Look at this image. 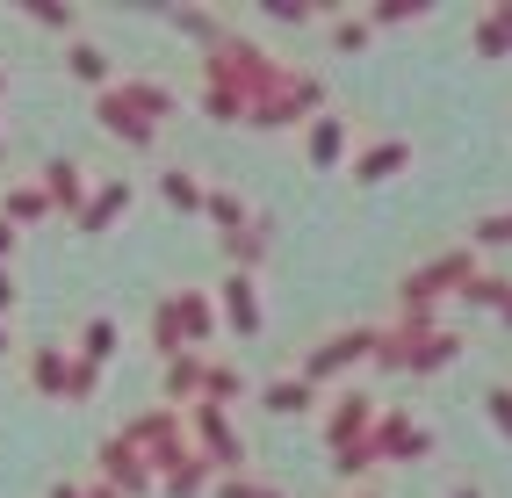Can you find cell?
I'll list each match as a JSON object with an SVG mask.
<instances>
[{
	"label": "cell",
	"mask_w": 512,
	"mask_h": 498,
	"mask_svg": "<svg viewBox=\"0 0 512 498\" xmlns=\"http://www.w3.org/2000/svg\"><path fill=\"white\" fill-rule=\"evenodd\" d=\"M296 73H303V65H282L267 44L238 37V29H231L224 44H210V51H202V87H231L238 102H246V123H253L267 102H282V94L296 87Z\"/></svg>",
	"instance_id": "1"
},
{
	"label": "cell",
	"mask_w": 512,
	"mask_h": 498,
	"mask_svg": "<svg viewBox=\"0 0 512 498\" xmlns=\"http://www.w3.org/2000/svg\"><path fill=\"white\" fill-rule=\"evenodd\" d=\"M476 275V253L469 246H448V253H433L426 268L412 275H397V325H412V332H440V296H462Z\"/></svg>",
	"instance_id": "2"
},
{
	"label": "cell",
	"mask_w": 512,
	"mask_h": 498,
	"mask_svg": "<svg viewBox=\"0 0 512 498\" xmlns=\"http://www.w3.org/2000/svg\"><path fill=\"white\" fill-rule=\"evenodd\" d=\"M375 332H383V325H339V332H325L318 347H303L296 369L311 376V383L347 376V369H361V361H375Z\"/></svg>",
	"instance_id": "3"
},
{
	"label": "cell",
	"mask_w": 512,
	"mask_h": 498,
	"mask_svg": "<svg viewBox=\"0 0 512 498\" xmlns=\"http://www.w3.org/2000/svg\"><path fill=\"white\" fill-rule=\"evenodd\" d=\"M188 441L210 455L224 477H246V434H238V419L224 405H188Z\"/></svg>",
	"instance_id": "4"
},
{
	"label": "cell",
	"mask_w": 512,
	"mask_h": 498,
	"mask_svg": "<svg viewBox=\"0 0 512 498\" xmlns=\"http://www.w3.org/2000/svg\"><path fill=\"white\" fill-rule=\"evenodd\" d=\"M368 441H375V455H383V462H426V455H433V426L412 419L404 405H383V419H375Z\"/></svg>",
	"instance_id": "5"
},
{
	"label": "cell",
	"mask_w": 512,
	"mask_h": 498,
	"mask_svg": "<svg viewBox=\"0 0 512 498\" xmlns=\"http://www.w3.org/2000/svg\"><path fill=\"white\" fill-rule=\"evenodd\" d=\"M375 419H383V405H375L368 390H354V383H347V390L332 397V412H325V448L339 455V448L368 441V434H375Z\"/></svg>",
	"instance_id": "6"
},
{
	"label": "cell",
	"mask_w": 512,
	"mask_h": 498,
	"mask_svg": "<svg viewBox=\"0 0 512 498\" xmlns=\"http://www.w3.org/2000/svg\"><path fill=\"white\" fill-rule=\"evenodd\" d=\"M217 311H224V325L238 332V340H260V332H267V311H260V282H253L246 268H224V282H217Z\"/></svg>",
	"instance_id": "7"
},
{
	"label": "cell",
	"mask_w": 512,
	"mask_h": 498,
	"mask_svg": "<svg viewBox=\"0 0 512 498\" xmlns=\"http://www.w3.org/2000/svg\"><path fill=\"white\" fill-rule=\"evenodd\" d=\"M94 477H109L116 491H130V498H145L159 477H152V462H145V448H130L123 434H109V441H101L94 448Z\"/></svg>",
	"instance_id": "8"
},
{
	"label": "cell",
	"mask_w": 512,
	"mask_h": 498,
	"mask_svg": "<svg viewBox=\"0 0 512 498\" xmlns=\"http://www.w3.org/2000/svg\"><path fill=\"white\" fill-rule=\"evenodd\" d=\"M94 123L109 130V138L138 145V152H152V145H159V123H152L145 109H130V102H123V87H101V94H94Z\"/></svg>",
	"instance_id": "9"
},
{
	"label": "cell",
	"mask_w": 512,
	"mask_h": 498,
	"mask_svg": "<svg viewBox=\"0 0 512 498\" xmlns=\"http://www.w3.org/2000/svg\"><path fill=\"white\" fill-rule=\"evenodd\" d=\"M123 441L145 448V462H152V455H166V448L188 441V412H174V405H145L138 419H123Z\"/></svg>",
	"instance_id": "10"
},
{
	"label": "cell",
	"mask_w": 512,
	"mask_h": 498,
	"mask_svg": "<svg viewBox=\"0 0 512 498\" xmlns=\"http://www.w3.org/2000/svg\"><path fill=\"white\" fill-rule=\"evenodd\" d=\"M202 390H210V354H181V361H166V369H159V397L174 412L202 405Z\"/></svg>",
	"instance_id": "11"
},
{
	"label": "cell",
	"mask_w": 512,
	"mask_h": 498,
	"mask_svg": "<svg viewBox=\"0 0 512 498\" xmlns=\"http://www.w3.org/2000/svg\"><path fill=\"white\" fill-rule=\"evenodd\" d=\"M347 138H354V116H339V109H325L311 130H303V159L318 166V174H332L339 159H347Z\"/></svg>",
	"instance_id": "12"
},
{
	"label": "cell",
	"mask_w": 512,
	"mask_h": 498,
	"mask_svg": "<svg viewBox=\"0 0 512 498\" xmlns=\"http://www.w3.org/2000/svg\"><path fill=\"white\" fill-rule=\"evenodd\" d=\"M260 405L275 412V419H296V412H311V405H318V383L303 376V369H282V376H267V383H260Z\"/></svg>",
	"instance_id": "13"
},
{
	"label": "cell",
	"mask_w": 512,
	"mask_h": 498,
	"mask_svg": "<svg viewBox=\"0 0 512 498\" xmlns=\"http://www.w3.org/2000/svg\"><path fill=\"white\" fill-rule=\"evenodd\" d=\"M152 354H159V369H166V361H181V354H195V347H188V325H181V296H174V289H166L159 304H152Z\"/></svg>",
	"instance_id": "14"
},
{
	"label": "cell",
	"mask_w": 512,
	"mask_h": 498,
	"mask_svg": "<svg viewBox=\"0 0 512 498\" xmlns=\"http://www.w3.org/2000/svg\"><path fill=\"white\" fill-rule=\"evenodd\" d=\"M44 195H51L58 210H73V217H80V210H87V195H94V188H87V166H80V159H65V152L44 159Z\"/></svg>",
	"instance_id": "15"
},
{
	"label": "cell",
	"mask_w": 512,
	"mask_h": 498,
	"mask_svg": "<svg viewBox=\"0 0 512 498\" xmlns=\"http://www.w3.org/2000/svg\"><path fill=\"white\" fill-rule=\"evenodd\" d=\"M130 203H138V188H130V181L116 174V181H101V188L87 195V210H80L73 224H80V231H87V239H94V231H109V224H116V217H123Z\"/></svg>",
	"instance_id": "16"
},
{
	"label": "cell",
	"mask_w": 512,
	"mask_h": 498,
	"mask_svg": "<svg viewBox=\"0 0 512 498\" xmlns=\"http://www.w3.org/2000/svg\"><path fill=\"white\" fill-rule=\"evenodd\" d=\"M404 159H412V145H404V138H375V145H361V152H354V181H361V188H375V181H390Z\"/></svg>",
	"instance_id": "17"
},
{
	"label": "cell",
	"mask_w": 512,
	"mask_h": 498,
	"mask_svg": "<svg viewBox=\"0 0 512 498\" xmlns=\"http://www.w3.org/2000/svg\"><path fill=\"white\" fill-rule=\"evenodd\" d=\"M174 296H181V325H188V347L202 354V347L217 340V318H224V311H217V296H210V289H174Z\"/></svg>",
	"instance_id": "18"
},
{
	"label": "cell",
	"mask_w": 512,
	"mask_h": 498,
	"mask_svg": "<svg viewBox=\"0 0 512 498\" xmlns=\"http://www.w3.org/2000/svg\"><path fill=\"white\" fill-rule=\"evenodd\" d=\"M267 253H275V224H267V217H253L246 231H231V239H224V260H231V268H246V275L260 268Z\"/></svg>",
	"instance_id": "19"
},
{
	"label": "cell",
	"mask_w": 512,
	"mask_h": 498,
	"mask_svg": "<svg viewBox=\"0 0 512 498\" xmlns=\"http://www.w3.org/2000/svg\"><path fill=\"white\" fill-rule=\"evenodd\" d=\"M404 332H412V325H404ZM455 354H462V340L448 325H440V332H412V369H404V376H433V369H448Z\"/></svg>",
	"instance_id": "20"
},
{
	"label": "cell",
	"mask_w": 512,
	"mask_h": 498,
	"mask_svg": "<svg viewBox=\"0 0 512 498\" xmlns=\"http://www.w3.org/2000/svg\"><path fill=\"white\" fill-rule=\"evenodd\" d=\"M58 203H51V195H44V181H8V188H0V217H8V224H37V217H51Z\"/></svg>",
	"instance_id": "21"
},
{
	"label": "cell",
	"mask_w": 512,
	"mask_h": 498,
	"mask_svg": "<svg viewBox=\"0 0 512 498\" xmlns=\"http://www.w3.org/2000/svg\"><path fill=\"white\" fill-rule=\"evenodd\" d=\"M65 383H73V354H65V347H37V354H29V390H37V397H65Z\"/></svg>",
	"instance_id": "22"
},
{
	"label": "cell",
	"mask_w": 512,
	"mask_h": 498,
	"mask_svg": "<svg viewBox=\"0 0 512 498\" xmlns=\"http://www.w3.org/2000/svg\"><path fill=\"white\" fill-rule=\"evenodd\" d=\"M469 44L484 51V58H505L512 51V0H498V8H484L469 22Z\"/></svg>",
	"instance_id": "23"
},
{
	"label": "cell",
	"mask_w": 512,
	"mask_h": 498,
	"mask_svg": "<svg viewBox=\"0 0 512 498\" xmlns=\"http://www.w3.org/2000/svg\"><path fill=\"white\" fill-rule=\"evenodd\" d=\"M166 22H174V29H181V37H195L202 51H210V44H224V37H231V22H224L217 8H166Z\"/></svg>",
	"instance_id": "24"
},
{
	"label": "cell",
	"mask_w": 512,
	"mask_h": 498,
	"mask_svg": "<svg viewBox=\"0 0 512 498\" xmlns=\"http://www.w3.org/2000/svg\"><path fill=\"white\" fill-rule=\"evenodd\" d=\"M202 217L217 224V239H231V231H246V224H253V203H246L238 188H210V210H202Z\"/></svg>",
	"instance_id": "25"
},
{
	"label": "cell",
	"mask_w": 512,
	"mask_h": 498,
	"mask_svg": "<svg viewBox=\"0 0 512 498\" xmlns=\"http://www.w3.org/2000/svg\"><path fill=\"white\" fill-rule=\"evenodd\" d=\"M159 195H166L174 210H210V188L195 181V166H166V174H159Z\"/></svg>",
	"instance_id": "26"
},
{
	"label": "cell",
	"mask_w": 512,
	"mask_h": 498,
	"mask_svg": "<svg viewBox=\"0 0 512 498\" xmlns=\"http://www.w3.org/2000/svg\"><path fill=\"white\" fill-rule=\"evenodd\" d=\"M65 65H73V80H87L94 94L116 87V65H109V51H101V44H73V51H65Z\"/></svg>",
	"instance_id": "27"
},
{
	"label": "cell",
	"mask_w": 512,
	"mask_h": 498,
	"mask_svg": "<svg viewBox=\"0 0 512 498\" xmlns=\"http://www.w3.org/2000/svg\"><path fill=\"white\" fill-rule=\"evenodd\" d=\"M116 87H123V102H130V109H145L152 123H159V116H174V94H166L159 80H138V73H123Z\"/></svg>",
	"instance_id": "28"
},
{
	"label": "cell",
	"mask_w": 512,
	"mask_h": 498,
	"mask_svg": "<svg viewBox=\"0 0 512 498\" xmlns=\"http://www.w3.org/2000/svg\"><path fill=\"white\" fill-rule=\"evenodd\" d=\"M246 390H253V383H246V369L210 354V390H202V405H224V412H231V397H246Z\"/></svg>",
	"instance_id": "29"
},
{
	"label": "cell",
	"mask_w": 512,
	"mask_h": 498,
	"mask_svg": "<svg viewBox=\"0 0 512 498\" xmlns=\"http://www.w3.org/2000/svg\"><path fill=\"white\" fill-rule=\"evenodd\" d=\"M73 354H87V361H94V369H101V361H109V354H116V318H101V311H94V318L80 325V347H73Z\"/></svg>",
	"instance_id": "30"
},
{
	"label": "cell",
	"mask_w": 512,
	"mask_h": 498,
	"mask_svg": "<svg viewBox=\"0 0 512 498\" xmlns=\"http://www.w3.org/2000/svg\"><path fill=\"white\" fill-rule=\"evenodd\" d=\"M375 462H383V455H375V441H354V448H339V455H332V477H339V484H361Z\"/></svg>",
	"instance_id": "31"
},
{
	"label": "cell",
	"mask_w": 512,
	"mask_h": 498,
	"mask_svg": "<svg viewBox=\"0 0 512 498\" xmlns=\"http://www.w3.org/2000/svg\"><path fill=\"white\" fill-rule=\"evenodd\" d=\"M22 15L37 22V29H65V37H73V29H80V8H73V0H29Z\"/></svg>",
	"instance_id": "32"
},
{
	"label": "cell",
	"mask_w": 512,
	"mask_h": 498,
	"mask_svg": "<svg viewBox=\"0 0 512 498\" xmlns=\"http://www.w3.org/2000/svg\"><path fill=\"white\" fill-rule=\"evenodd\" d=\"M462 304H476V311H505V304H512V282H505V275H476V282L462 289Z\"/></svg>",
	"instance_id": "33"
},
{
	"label": "cell",
	"mask_w": 512,
	"mask_h": 498,
	"mask_svg": "<svg viewBox=\"0 0 512 498\" xmlns=\"http://www.w3.org/2000/svg\"><path fill=\"white\" fill-rule=\"evenodd\" d=\"M325 29H332V44H339V51H361V44L375 37V22H368V15H325Z\"/></svg>",
	"instance_id": "34"
},
{
	"label": "cell",
	"mask_w": 512,
	"mask_h": 498,
	"mask_svg": "<svg viewBox=\"0 0 512 498\" xmlns=\"http://www.w3.org/2000/svg\"><path fill=\"white\" fill-rule=\"evenodd\" d=\"M202 116L210 123H246V102H238L231 87H202Z\"/></svg>",
	"instance_id": "35"
},
{
	"label": "cell",
	"mask_w": 512,
	"mask_h": 498,
	"mask_svg": "<svg viewBox=\"0 0 512 498\" xmlns=\"http://www.w3.org/2000/svg\"><path fill=\"white\" fill-rule=\"evenodd\" d=\"M94 390H101V369L87 354H73V383H65V405H94Z\"/></svg>",
	"instance_id": "36"
},
{
	"label": "cell",
	"mask_w": 512,
	"mask_h": 498,
	"mask_svg": "<svg viewBox=\"0 0 512 498\" xmlns=\"http://www.w3.org/2000/svg\"><path fill=\"white\" fill-rule=\"evenodd\" d=\"M426 15H433L426 0H375V8H368V22H383V29L390 22H426Z\"/></svg>",
	"instance_id": "37"
},
{
	"label": "cell",
	"mask_w": 512,
	"mask_h": 498,
	"mask_svg": "<svg viewBox=\"0 0 512 498\" xmlns=\"http://www.w3.org/2000/svg\"><path fill=\"white\" fill-rule=\"evenodd\" d=\"M260 8H267V22H296V29L325 15V8H318V0H260Z\"/></svg>",
	"instance_id": "38"
},
{
	"label": "cell",
	"mask_w": 512,
	"mask_h": 498,
	"mask_svg": "<svg viewBox=\"0 0 512 498\" xmlns=\"http://www.w3.org/2000/svg\"><path fill=\"white\" fill-rule=\"evenodd\" d=\"M476 246H512V210H491V217H476V231H469Z\"/></svg>",
	"instance_id": "39"
},
{
	"label": "cell",
	"mask_w": 512,
	"mask_h": 498,
	"mask_svg": "<svg viewBox=\"0 0 512 498\" xmlns=\"http://www.w3.org/2000/svg\"><path fill=\"white\" fill-rule=\"evenodd\" d=\"M484 405H491V426L512 441V383H491V390H484Z\"/></svg>",
	"instance_id": "40"
},
{
	"label": "cell",
	"mask_w": 512,
	"mask_h": 498,
	"mask_svg": "<svg viewBox=\"0 0 512 498\" xmlns=\"http://www.w3.org/2000/svg\"><path fill=\"white\" fill-rule=\"evenodd\" d=\"M217 498H282V491L260 477H217Z\"/></svg>",
	"instance_id": "41"
},
{
	"label": "cell",
	"mask_w": 512,
	"mask_h": 498,
	"mask_svg": "<svg viewBox=\"0 0 512 498\" xmlns=\"http://www.w3.org/2000/svg\"><path fill=\"white\" fill-rule=\"evenodd\" d=\"M15 239H22V231H15L8 217H0V268H8V260H15Z\"/></svg>",
	"instance_id": "42"
},
{
	"label": "cell",
	"mask_w": 512,
	"mask_h": 498,
	"mask_svg": "<svg viewBox=\"0 0 512 498\" xmlns=\"http://www.w3.org/2000/svg\"><path fill=\"white\" fill-rule=\"evenodd\" d=\"M15 311V268H0V318Z\"/></svg>",
	"instance_id": "43"
},
{
	"label": "cell",
	"mask_w": 512,
	"mask_h": 498,
	"mask_svg": "<svg viewBox=\"0 0 512 498\" xmlns=\"http://www.w3.org/2000/svg\"><path fill=\"white\" fill-rule=\"evenodd\" d=\"M87 498H130V491H116L109 477H87Z\"/></svg>",
	"instance_id": "44"
},
{
	"label": "cell",
	"mask_w": 512,
	"mask_h": 498,
	"mask_svg": "<svg viewBox=\"0 0 512 498\" xmlns=\"http://www.w3.org/2000/svg\"><path fill=\"white\" fill-rule=\"evenodd\" d=\"M51 498H87V484H73V477H58V484H51Z\"/></svg>",
	"instance_id": "45"
},
{
	"label": "cell",
	"mask_w": 512,
	"mask_h": 498,
	"mask_svg": "<svg viewBox=\"0 0 512 498\" xmlns=\"http://www.w3.org/2000/svg\"><path fill=\"white\" fill-rule=\"evenodd\" d=\"M448 498H484V491H476V484H455V491H448Z\"/></svg>",
	"instance_id": "46"
},
{
	"label": "cell",
	"mask_w": 512,
	"mask_h": 498,
	"mask_svg": "<svg viewBox=\"0 0 512 498\" xmlns=\"http://www.w3.org/2000/svg\"><path fill=\"white\" fill-rule=\"evenodd\" d=\"M0 354H8V318H0Z\"/></svg>",
	"instance_id": "47"
},
{
	"label": "cell",
	"mask_w": 512,
	"mask_h": 498,
	"mask_svg": "<svg viewBox=\"0 0 512 498\" xmlns=\"http://www.w3.org/2000/svg\"><path fill=\"white\" fill-rule=\"evenodd\" d=\"M0 94H8V65H0Z\"/></svg>",
	"instance_id": "48"
},
{
	"label": "cell",
	"mask_w": 512,
	"mask_h": 498,
	"mask_svg": "<svg viewBox=\"0 0 512 498\" xmlns=\"http://www.w3.org/2000/svg\"><path fill=\"white\" fill-rule=\"evenodd\" d=\"M0 166H8V138H0Z\"/></svg>",
	"instance_id": "49"
},
{
	"label": "cell",
	"mask_w": 512,
	"mask_h": 498,
	"mask_svg": "<svg viewBox=\"0 0 512 498\" xmlns=\"http://www.w3.org/2000/svg\"><path fill=\"white\" fill-rule=\"evenodd\" d=\"M498 318H505V325H512V304H505V311H498Z\"/></svg>",
	"instance_id": "50"
},
{
	"label": "cell",
	"mask_w": 512,
	"mask_h": 498,
	"mask_svg": "<svg viewBox=\"0 0 512 498\" xmlns=\"http://www.w3.org/2000/svg\"><path fill=\"white\" fill-rule=\"evenodd\" d=\"M361 498H375V491H361Z\"/></svg>",
	"instance_id": "51"
},
{
	"label": "cell",
	"mask_w": 512,
	"mask_h": 498,
	"mask_svg": "<svg viewBox=\"0 0 512 498\" xmlns=\"http://www.w3.org/2000/svg\"><path fill=\"white\" fill-rule=\"evenodd\" d=\"M354 498H361V491H354Z\"/></svg>",
	"instance_id": "52"
}]
</instances>
